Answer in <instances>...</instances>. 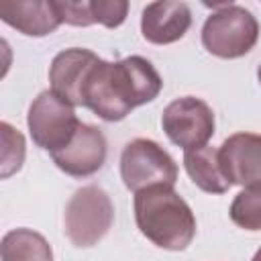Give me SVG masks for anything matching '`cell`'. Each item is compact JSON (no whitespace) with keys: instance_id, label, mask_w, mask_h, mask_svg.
<instances>
[{"instance_id":"obj_12","label":"cell","mask_w":261,"mask_h":261,"mask_svg":"<svg viewBox=\"0 0 261 261\" xmlns=\"http://www.w3.org/2000/svg\"><path fill=\"white\" fill-rule=\"evenodd\" d=\"M0 18L27 37H45L63 22L55 0H4Z\"/></svg>"},{"instance_id":"obj_11","label":"cell","mask_w":261,"mask_h":261,"mask_svg":"<svg viewBox=\"0 0 261 261\" xmlns=\"http://www.w3.org/2000/svg\"><path fill=\"white\" fill-rule=\"evenodd\" d=\"M192 24V12L186 2L157 0L143 8L141 33L153 45H169L179 41Z\"/></svg>"},{"instance_id":"obj_6","label":"cell","mask_w":261,"mask_h":261,"mask_svg":"<svg viewBox=\"0 0 261 261\" xmlns=\"http://www.w3.org/2000/svg\"><path fill=\"white\" fill-rule=\"evenodd\" d=\"M27 126L33 143L53 153L63 149L73 139L80 120L73 104L57 96L53 90H43L29 106Z\"/></svg>"},{"instance_id":"obj_5","label":"cell","mask_w":261,"mask_h":261,"mask_svg":"<svg viewBox=\"0 0 261 261\" xmlns=\"http://www.w3.org/2000/svg\"><path fill=\"white\" fill-rule=\"evenodd\" d=\"M120 177L130 192H141L153 186H175L177 163L173 157L151 139H135L120 153Z\"/></svg>"},{"instance_id":"obj_10","label":"cell","mask_w":261,"mask_h":261,"mask_svg":"<svg viewBox=\"0 0 261 261\" xmlns=\"http://www.w3.org/2000/svg\"><path fill=\"white\" fill-rule=\"evenodd\" d=\"M220 165L230 186H261V135L234 133L218 149Z\"/></svg>"},{"instance_id":"obj_15","label":"cell","mask_w":261,"mask_h":261,"mask_svg":"<svg viewBox=\"0 0 261 261\" xmlns=\"http://www.w3.org/2000/svg\"><path fill=\"white\" fill-rule=\"evenodd\" d=\"M230 220L245 230H261V186L243 188L230 204Z\"/></svg>"},{"instance_id":"obj_1","label":"cell","mask_w":261,"mask_h":261,"mask_svg":"<svg viewBox=\"0 0 261 261\" xmlns=\"http://www.w3.org/2000/svg\"><path fill=\"white\" fill-rule=\"evenodd\" d=\"M163 88V80L153 63L141 55L120 61L100 59L84 88V106L106 122H118L133 108L153 102Z\"/></svg>"},{"instance_id":"obj_19","label":"cell","mask_w":261,"mask_h":261,"mask_svg":"<svg viewBox=\"0 0 261 261\" xmlns=\"http://www.w3.org/2000/svg\"><path fill=\"white\" fill-rule=\"evenodd\" d=\"M251 261H261V249H259V251L253 255V259H251Z\"/></svg>"},{"instance_id":"obj_9","label":"cell","mask_w":261,"mask_h":261,"mask_svg":"<svg viewBox=\"0 0 261 261\" xmlns=\"http://www.w3.org/2000/svg\"><path fill=\"white\" fill-rule=\"evenodd\" d=\"M98 61L100 57L90 49L71 47L59 51L49 65L51 90L69 104L84 106V88Z\"/></svg>"},{"instance_id":"obj_17","label":"cell","mask_w":261,"mask_h":261,"mask_svg":"<svg viewBox=\"0 0 261 261\" xmlns=\"http://www.w3.org/2000/svg\"><path fill=\"white\" fill-rule=\"evenodd\" d=\"M90 10L94 24H104L106 29H116L124 22L128 12L126 0H90Z\"/></svg>"},{"instance_id":"obj_18","label":"cell","mask_w":261,"mask_h":261,"mask_svg":"<svg viewBox=\"0 0 261 261\" xmlns=\"http://www.w3.org/2000/svg\"><path fill=\"white\" fill-rule=\"evenodd\" d=\"M57 2V10L63 22L71 24V27H90L94 24V16L90 10V2L88 0H55Z\"/></svg>"},{"instance_id":"obj_14","label":"cell","mask_w":261,"mask_h":261,"mask_svg":"<svg viewBox=\"0 0 261 261\" xmlns=\"http://www.w3.org/2000/svg\"><path fill=\"white\" fill-rule=\"evenodd\" d=\"M2 261H53L49 241L33 228H14L2 237Z\"/></svg>"},{"instance_id":"obj_3","label":"cell","mask_w":261,"mask_h":261,"mask_svg":"<svg viewBox=\"0 0 261 261\" xmlns=\"http://www.w3.org/2000/svg\"><path fill=\"white\" fill-rule=\"evenodd\" d=\"M259 39V22L245 6L228 2L214 10L202 27V45L220 59L247 55Z\"/></svg>"},{"instance_id":"obj_4","label":"cell","mask_w":261,"mask_h":261,"mask_svg":"<svg viewBox=\"0 0 261 261\" xmlns=\"http://www.w3.org/2000/svg\"><path fill=\"white\" fill-rule=\"evenodd\" d=\"M65 234L75 247H94L114 222V206L100 186H84L65 206Z\"/></svg>"},{"instance_id":"obj_8","label":"cell","mask_w":261,"mask_h":261,"mask_svg":"<svg viewBox=\"0 0 261 261\" xmlns=\"http://www.w3.org/2000/svg\"><path fill=\"white\" fill-rule=\"evenodd\" d=\"M108 145L104 133L94 126L80 122L73 139L59 151L51 153L53 163L71 177H88L102 169L106 161Z\"/></svg>"},{"instance_id":"obj_16","label":"cell","mask_w":261,"mask_h":261,"mask_svg":"<svg viewBox=\"0 0 261 261\" xmlns=\"http://www.w3.org/2000/svg\"><path fill=\"white\" fill-rule=\"evenodd\" d=\"M0 175L6 179L12 173H16L22 163H24V155H27V143L20 130H16L10 122H0Z\"/></svg>"},{"instance_id":"obj_2","label":"cell","mask_w":261,"mask_h":261,"mask_svg":"<svg viewBox=\"0 0 261 261\" xmlns=\"http://www.w3.org/2000/svg\"><path fill=\"white\" fill-rule=\"evenodd\" d=\"M135 222L159 249L184 251L196 237V216L171 186H153L135 194Z\"/></svg>"},{"instance_id":"obj_20","label":"cell","mask_w":261,"mask_h":261,"mask_svg":"<svg viewBox=\"0 0 261 261\" xmlns=\"http://www.w3.org/2000/svg\"><path fill=\"white\" fill-rule=\"evenodd\" d=\"M257 80H259V84H261V63H259V67H257Z\"/></svg>"},{"instance_id":"obj_13","label":"cell","mask_w":261,"mask_h":261,"mask_svg":"<svg viewBox=\"0 0 261 261\" xmlns=\"http://www.w3.org/2000/svg\"><path fill=\"white\" fill-rule=\"evenodd\" d=\"M184 167L192 181L206 194H224L230 188V181L226 179L220 165L218 149L210 145L184 151Z\"/></svg>"},{"instance_id":"obj_7","label":"cell","mask_w":261,"mask_h":261,"mask_svg":"<svg viewBox=\"0 0 261 261\" xmlns=\"http://www.w3.org/2000/svg\"><path fill=\"white\" fill-rule=\"evenodd\" d=\"M161 126L167 139L184 151L204 147L214 135L212 108L194 96H184L169 102L161 114Z\"/></svg>"}]
</instances>
